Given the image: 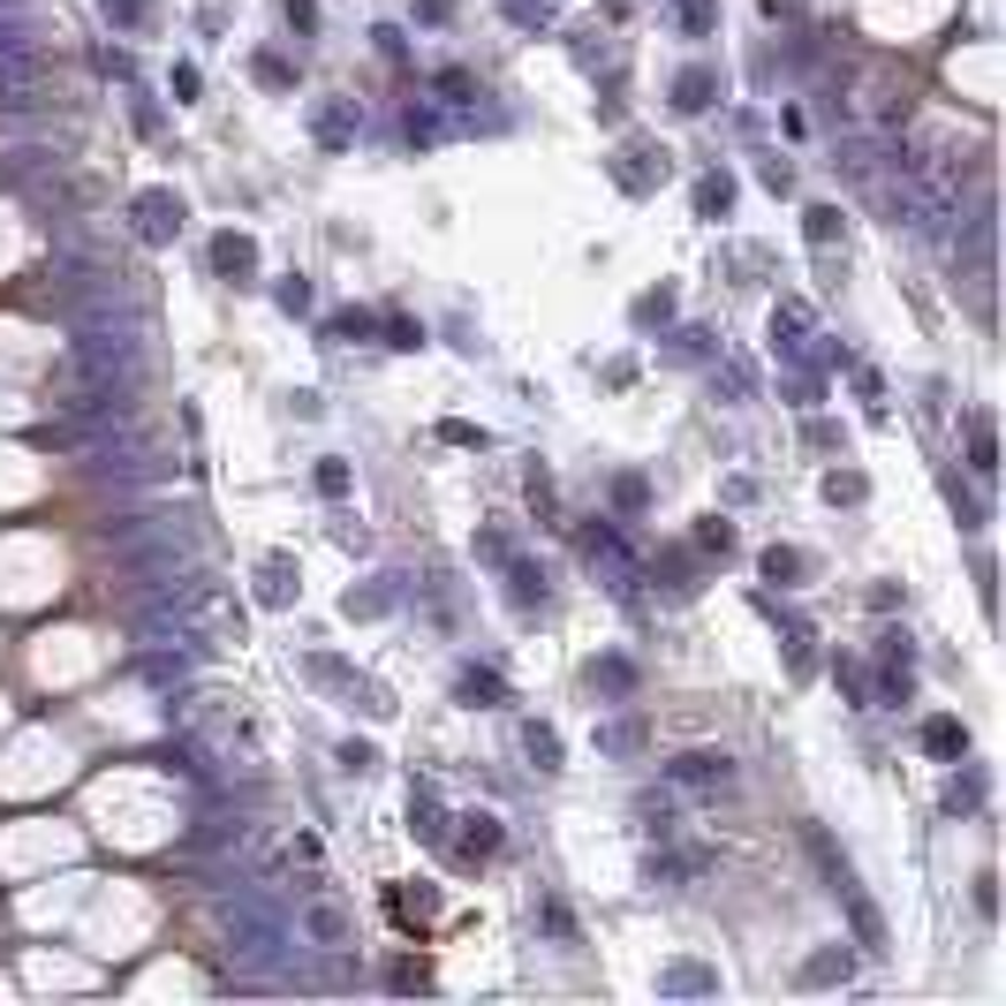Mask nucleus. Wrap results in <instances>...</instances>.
Listing matches in <instances>:
<instances>
[{
    "mask_svg": "<svg viewBox=\"0 0 1006 1006\" xmlns=\"http://www.w3.org/2000/svg\"><path fill=\"white\" fill-rule=\"evenodd\" d=\"M810 855H817V871H825V885L840 893V908H847V923H855V938L878 954V938H885V923H878V908H871V893H863V878H855V863H847V847L840 840H825V825H810Z\"/></svg>",
    "mask_w": 1006,
    "mask_h": 1006,
    "instance_id": "f257e3e1",
    "label": "nucleus"
},
{
    "mask_svg": "<svg viewBox=\"0 0 1006 1006\" xmlns=\"http://www.w3.org/2000/svg\"><path fill=\"white\" fill-rule=\"evenodd\" d=\"M673 787H689V795H734V756L726 750H681L673 756Z\"/></svg>",
    "mask_w": 1006,
    "mask_h": 1006,
    "instance_id": "f03ea898",
    "label": "nucleus"
},
{
    "mask_svg": "<svg viewBox=\"0 0 1006 1006\" xmlns=\"http://www.w3.org/2000/svg\"><path fill=\"white\" fill-rule=\"evenodd\" d=\"M295 938H303L311 954H348V946H356L348 908H334V901H311V908H303V923H295Z\"/></svg>",
    "mask_w": 1006,
    "mask_h": 1006,
    "instance_id": "7ed1b4c3",
    "label": "nucleus"
},
{
    "mask_svg": "<svg viewBox=\"0 0 1006 1006\" xmlns=\"http://www.w3.org/2000/svg\"><path fill=\"white\" fill-rule=\"evenodd\" d=\"M878 689H885V704H908L916 697V643L901 629L878 636Z\"/></svg>",
    "mask_w": 1006,
    "mask_h": 1006,
    "instance_id": "20e7f679",
    "label": "nucleus"
},
{
    "mask_svg": "<svg viewBox=\"0 0 1006 1006\" xmlns=\"http://www.w3.org/2000/svg\"><path fill=\"white\" fill-rule=\"evenodd\" d=\"M129 220H136V235H144V243H174V235H182V220H190V205H182L174 190H144V197L129 205Z\"/></svg>",
    "mask_w": 1006,
    "mask_h": 1006,
    "instance_id": "39448f33",
    "label": "nucleus"
},
{
    "mask_svg": "<svg viewBox=\"0 0 1006 1006\" xmlns=\"http://www.w3.org/2000/svg\"><path fill=\"white\" fill-rule=\"evenodd\" d=\"M356 129H364V106H356L348 91H341V99H318V106H311V136H318L326 152H348V144H356Z\"/></svg>",
    "mask_w": 1006,
    "mask_h": 1006,
    "instance_id": "423d86ee",
    "label": "nucleus"
},
{
    "mask_svg": "<svg viewBox=\"0 0 1006 1006\" xmlns=\"http://www.w3.org/2000/svg\"><path fill=\"white\" fill-rule=\"evenodd\" d=\"M190 667H197V651H190V643H174V636H167V651H160V643H152V651H136V681H144V689H160V697H167V689H182V681H190Z\"/></svg>",
    "mask_w": 1006,
    "mask_h": 1006,
    "instance_id": "0eeeda50",
    "label": "nucleus"
},
{
    "mask_svg": "<svg viewBox=\"0 0 1006 1006\" xmlns=\"http://www.w3.org/2000/svg\"><path fill=\"white\" fill-rule=\"evenodd\" d=\"M295 598H303V576H295V560H288V552H265V560H257V606L288 613Z\"/></svg>",
    "mask_w": 1006,
    "mask_h": 1006,
    "instance_id": "6e6552de",
    "label": "nucleus"
},
{
    "mask_svg": "<svg viewBox=\"0 0 1006 1006\" xmlns=\"http://www.w3.org/2000/svg\"><path fill=\"white\" fill-rule=\"evenodd\" d=\"M409 817H417L409 833H417L424 847H447V802H439L431 780H409Z\"/></svg>",
    "mask_w": 1006,
    "mask_h": 1006,
    "instance_id": "1a4fd4ad",
    "label": "nucleus"
},
{
    "mask_svg": "<svg viewBox=\"0 0 1006 1006\" xmlns=\"http://www.w3.org/2000/svg\"><path fill=\"white\" fill-rule=\"evenodd\" d=\"M613 182H621V190H636V197H643V190H659V182H667V152H659V144H629V152H621V167H613Z\"/></svg>",
    "mask_w": 1006,
    "mask_h": 1006,
    "instance_id": "9d476101",
    "label": "nucleus"
},
{
    "mask_svg": "<svg viewBox=\"0 0 1006 1006\" xmlns=\"http://www.w3.org/2000/svg\"><path fill=\"white\" fill-rule=\"evenodd\" d=\"M583 681H590V697H606V704H629L636 697V667L629 659H590Z\"/></svg>",
    "mask_w": 1006,
    "mask_h": 1006,
    "instance_id": "9b49d317",
    "label": "nucleus"
},
{
    "mask_svg": "<svg viewBox=\"0 0 1006 1006\" xmlns=\"http://www.w3.org/2000/svg\"><path fill=\"white\" fill-rule=\"evenodd\" d=\"M455 825H461V840H455L461 863H485V855L500 847V817H492V810H469V817H455Z\"/></svg>",
    "mask_w": 1006,
    "mask_h": 1006,
    "instance_id": "f8f14e48",
    "label": "nucleus"
},
{
    "mask_svg": "<svg viewBox=\"0 0 1006 1006\" xmlns=\"http://www.w3.org/2000/svg\"><path fill=\"white\" fill-rule=\"evenodd\" d=\"M659 992H667V999H697V992L712 999V992H719V968H712V962H673L667 976H659Z\"/></svg>",
    "mask_w": 1006,
    "mask_h": 1006,
    "instance_id": "ddd939ff",
    "label": "nucleus"
},
{
    "mask_svg": "<svg viewBox=\"0 0 1006 1006\" xmlns=\"http://www.w3.org/2000/svg\"><path fill=\"white\" fill-rule=\"evenodd\" d=\"M507 598H515V606H522V613H538V606H546V598H552L546 568H538V560H507Z\"/></svg>",
    "mask_w": 1006,
    "mask_h": 1006,
    "instance_id": "4468645a",
    "label": "nucleus"
},
{
    "mask_svg": "<svg viewBox=\"0 0 1006 1006\" xmlns=\"http://www.w3.org/2000/svg\"><path fill=\"white\" fill-rule=\"evenodd\" d=\"M847 976H855V954H847V946H825V954H810V962H802V976H795V984L825 992V984H847Z\"/></svg>",
    "mask_w": 1006,
    "mask_h": 1006,
    "instance_id": "2eb2a0df",
    "label": "nucleus"
},
{
    "mask_svg": "<svg viewBox=\"0 0 1006 1006\" xmlns=\"http://www.w3.org/2000/svg\"><path fill=\"white\" fill-rule=\"evenodd\" d=\"M712 99H719V77H712V69H681V77H673V106H681V114H704Z\"/></svg>",
    "mask_w": 1006,
    "mask_h": 1006,
    "instance_id": "dca6fc26",
    "label": "nucleus"
},
{
    "mask_svg": "<svg viewBox=\"0 0 1006 1006\" xmlns=\"http://www.w3.org/2000/svg\"><path fill=\"white\" fill-rule=\"evenodd\" d=\"M923 750L938 756V764H962L968 756V726L962 719H931V726H923Z\"/></svg>",
    "mask_w": 1006,
    "mask_h": 1006,
    "instance_id": "f3484780",
    "label": "nucleus"
},
{
    "mask_svg": "<svg viewBox=\"0 0 1006 1006\" xmlns=\"http://www.w3.org/2000/svg\"><path fill=\"white\" fill-rule=\"evenodd\" d=\"M212 265H220L227 281H251L257 273V243L251 235H220V243H212Z\"/></svg>",
    "mask_w": 1006,
    "mask_h": 1006,
    "instance_id": "a211bd4d",
    "label": "nucleus"
},
{
    "mask_svg": "<svg viewBox=\"0 0 1006 1006\" xmlns=\"http://www.w3.org/2000/svg\"><path fill=\"white\" fill-rule=\"evenodd\" d=\"M431 91H439V106H455V114H469V106L485 99V84H477L469 69H439V77H431Z\"/></svg>",
    "mask_w": 1006,
    "mask_h": 1006,
    "instance_id": "6ab92c4d",
    "label": "nucleus"
},
{
    "mask_svg": "<svg viewBox=\"0 0 1006 1006\" xmlns=\"http://www.w3.org/2000/svg\"><path fill=\"white\" fill-rule=\"evenodd\" d=\"M455 689H461V704H507V681L492 667H461Z\"/></svg>",
    "mask_w": 1006,
    "mask_h": 1006,
    "instance_id": "aec40b11",
    "label": "nucleus"
},
{
    "mask_svg": "<svg viewBox=\"0 0 1006 1006\" xmlns=\"http://www.w3.org/2000/svg\"><path fill=\"white\" fill-rule=\"evenodd\" d=\"M962 439H968V469H976V477H992V469H999V447H992V424H984V417H962Z\"/></svg>",
    "mask_w": 1006,
    "mask_h": 1006,
    "instance_id": "412c9836",
    "label": "nucleus"
},
{
    "mask_svg": "<svg viewBox=\"0 0 1006 1006\" xmlns=\"http://www.w3.org/2000/svg\"><path fill=\"white\" fill-rule=\"evenodd\" d=\"M402 129H409V144H439V136H447V114H439V99H417V106L402 114Z\"/></svg>",
    "mask_w": 1006,
    "mask_h": 1006,
    "instance_id": "4be33fe9",
    "label": "nucleus"
},
{
    "mask_svg": "<svg viewBox=\"0 0 1006 1006\" xmlns=\"http://www.w3.org/2000/svg\"><path fill=\"white\" fill-rule=\"evenodd\" d=\"M938 802H946V817H968V810L984 802V772H968V764H962V772L946 780V795H938Z\"/></svg>",
    "mask_w": 1006,
    "mask_h": 1006,
    "instance_id": "5701e85b",
    "label": "nucleus"
},
{
    "mask_svg": "<svg viewBox=\"0 0 1006 1006\" xmlns=\"http://www.w3.org/2000/svg\"><path fill=\"white\" fill-rule=\"evenodd\" d=\"M802 235L825 251V243H840V235H847V212H840V205H810V212H802Z\"/></svg>",
    "mask_w": 1006,
    "mask_h": 1006,
    "instance_id": "b1692460",
    "label": "nucleus"
},
{
    "mask_svg": "<svg viewBox=\"0 0 1006 1006\" xmlns=\"http://www.w3.org/2000/svg\"><path fill=\"white\" fill-rule=\"evenodd\" d=\"M522 492H530V507H538V515H560V485H552V469L546 461H530V469H522Z\"/></svg>",
    "mask_w": 1006,
    "mask_h": 1006,
    "instance_id": "393cba45",
    "label": "nucleus"
},
{
    "mask_svg": "<svg viewBox=\"0 0 1006 1006\" xmlns=\"http://www.w3.org/2000/svg\"><path fill=\"white\" fill-rule=\"evenodd\" d=\"M522 756H538V772H560V734H552L546 719L522 726Z\"/></svg>",
    "mask_w": 1006,
    "mask_h": 1006,
    "instance_id": "a878e982",
    "label": "nucleus"
},
{
    "mask_svg": "<svg viewBox=\"0 0 1006 1006\" xmlns=\"http://www.w3.org/2000/svg\"><path fill=\"white\" fill-rule=\"evenodd\" d=\"M772 326H780V356L795 364V356H802V334H810V311H802V303H780V318H772Z\"/></svg>",
    "mask_w": 1006,
    "mask_h": 1006,
    "instance_id": "bb28decb",
    "label": "nucleus"
},
{
    "mask_svg": "<svg viewBox=\"0 0 1006 1006\" xmlns=\"http://www.w3.org/2000/svg\"><path fill=\"white\" fill-rule=\"evenodd\" d=\"M636 817H643V833H651V840H673V833H681L667 795H636Z\"/></svg>",
    "mask_w": 1006,
    "mask_h": 1006,
    "instance_id": "cd10ccee",
    "label": "nucleus"
},
{
    "mask_svg": "<svg viewBox=\"0 0 1006 1006\" xmlns=\"http://www.w3.org/2000/svg\"><path fill=\"white\" fill-rule=\"evenodd\" d=\"M99 8H106V23H114L122 39H136V31L152 23V0H99Z\"/></svg>",
    "mask_w": 1006,
    "mask_h": 1006,
    "instance_id": "c85d7f7f",
    "label": "nucleus"
},
{
    "mask_svg": "<svg viewBox=\"0 0 1006 1006\" xmlns=\"http://www.w3.org/2000/svg\"><path fill=\"white\" fill-rule=\"evenodd\" d=\"M726 205H734V182H726V174H704V182H697V212H704V220H726Z\"/></svg>",
    "mask_w": 1006,
    "mask_h": 1006,
    "instance_id": "c756f323",
    "label": "nucleus"
},
{
    "mask_svg": "<svg viewBox=\"0 0 1006 1006\" xmlns=\"http://www.w3.org/2000/svg\"><path fill=\"white\" fill-rule=\"evenodd\" d=\"M938 492H946V507H954V515H962V530H976V522H984V507H976V492H968L962 477H954V469H946V477H938Z\"/></svg>",
    "mask_w": 1006,
    "mask_h": 1006,
    "instance_id": "7c9ffc66",
    "label": "nucleus"
},
{
    "mask_svg": "<svg viewBox=\"0 0 1006 1006\" xmlns=\"http://www.w3.org/2000/svg\"><path fill=\"white\" fill-rule=\"evenodd\" d=\"M341 606H348L356 621H378V613H394V590H386V576H378L372 590H356V598H341Z\"/></svg>",
    "mask_w": 1006,
    "mask_h": 1006,
    "instance_id": "2f4dec72",
    "label": "nucleus"
},
{
    "mask_svg": "<svg viewBox=\"0 0 1006 1006\" xmlns=\"http://www.w3.org/2000/svg\"><path fill=\"white\" fill-rule=\"evenodd\" d=\"M500 16L515 23V31H546V23H552V0H507Z\"/></svg>",
    "mask_w": 1006,
    "mask_h": 1006,
    "instance_id": "473e14b6",
    "label": "nucleus"
},
{
    "mask_svg": "<svg viewBox=\"0 0 1006 1006\" xmlns=\"http://www.w3.org/2000/svg\"><path fill=\"white\" fill-rule=\"evenodd\" d=\"M673 16H681V31H689V39H704V31H719V0H681Z\"/></svg>",
    "mask_w": 1006,
    "mask_h": 1006,
    "instance_id": "72a5a7b5",
    "label": "nucleus"
},
{
    "mask_svg": "<svg viewBox=\"0 0 1006 1006\" xmlns=\"http://www.w3.org/2000/svg\"><path fill=\"white\" fill-rule=\"evenodd\" d=\"M251 77H257L265 91H288V84H295V61H281V53H257V61H251Z\"/></svg>",
    "mask_w": 1006,
    "mask_h": 1006,
    "instance_id": "f704fd0d",
    "label": "nucleus"
},
{
    "mask_svg": "<svg viewBox=\"0 0 1006 1006\" xmlns=\"http://www.w3.org/2000/svg\"><path fill=\"white\" fill-rule=\"evenodd\" d=\"M348 485H356V469H348V461H318V492H326V500H348Z\"/></svg>",
    "mask_w": 1006,
    "mask_h": 1006,
    "instance_id": "c9c22d12",
    "label": "nucleus"
},
{
    "mask_svg": "<svg viewBox=\"0 0 1006 1006\" xmlns=\"http://www.w3.org/2000/svg\"><path fill=\"white\" fill-rule=\"evenodd\" d=\"M334 764L364 780V772H378V750H372V742H341V750H334Z\"/></svg>",
    "mask_w": 1006,
    "mask_h": 1006,
    "instance_id": "e433bc0d",
    "label": "nucleus"
},
{
    "mask_svg": "<svg viewBox=\"0 0 1006 1006\" xmlns=\"http://www.w3.org/2000/svg\"><path fill=\"white\" fill-rule=\"evenodd\" d=\"M378 334V311H341L334 318V341H372Z\"/></svg>",
    "mask_w": 1006,
    "mask_h": 1006,
    "instance_id": "4c0bfd02",
    "label": "nucleus"
},
{
    "mask_svg": "<svg viewBox=\"0 0 1006 1006\" xmlns=\"http://www.w3.org/2000/svg\"><path fill=\"white\" fill-rule=\"evenodd\" d=\"M378 334H386V348H424V326H417V318H378Z\"/></svg>",
    "mask_w": 1006,
    "mask_h": 1006,
    "instance_id": "58836bf2",
    "label": "nucleus"
},
{
    "mask_svg": "<svg viewBox=\"0 0 1006 1006\" xmlns=\"http://www.w3.org/2000/svg\"><path fill=\"white\" fill-rule=\"evenodd\" d=\"M273 303H281V311H311V281H303V273L273 281Z\"/></svg>",
    "mask_w": 1006,
    "mask_h": 1006,
    "instance_id": "ea45409f",
    "label": "nucleus"
},
{
    "mask_svg": "<svg viewBox=\"0 0 1006 1006\" xmlns=\"http://www.w3.org/2000/svg\"><path fill=\"white\" fill-rule=\"evenodd\" d=\"M697 546H704V552L719 560V552H734V530H726L719 515H704V522H697Z\"/></svg>",
    "mask_w": 1006,
    "mask_h": 1006,
    "instance_id": "a19ab883",
    "label": "nucleus"
},
{
    "mask_svg": "<svg viewBox=\"0 0 1006 1006\" xmlns=\"http://www.w3.org/2000/svg\"><path fill=\"white\" fill-rule=\"evenodd\" d=\"M810 643H817V636L802 629V621H787V673H810Z\"/></svg>",
    "mask_w": 1006,
    "mask_h": 1006,
    "instance_id": "79ce46f5",
    "label": "nucleus"
},
{
    "mask_svg": "<svg viewBox=\"0 0 1006 1006\" xmlns=\"http://www.w3.org/2000/svg\"><path fill=\"white\" fill-rule=\"evenodd\" d=\"M764 576L795 583V576H802V552H795V546H772V552H764Z\"/></svg>",
    "mask_w": 1006,
    "mask_h": 1006,
    "instance_id": "37998d69",
    "label": "nucleus"
},
{
    "mask_svg": "<svg viewBox=\"0 0 1006 1006\" xmlns=\"http://www.w3.org/2000/svg\"><path fill=\"white\" fill-rule=\"evenodd\" d=\"M598 750H606V756H629V750H636V726H629V719L598 726Z\"/></svg>",
    "mask_w": 1006,
    "mask_h": 1006,
    "instance_id": "c03bdc74",
    "label": "nucleus"
},
{
    "mask_svg": "<svg viewBox=\"0 0 1006 1006\" xmlns=\"http://www.w3.org/2000/svg\"><path fill=\"white\" fill-rule=\"evenodd\" d=\"M643 500H651V485H643V477H613V507H621V515H636Z\"/></svg>",
    "mask_w": 1006,
    "mask_h": 1006,
    "instance_id": "a18cd8bd",
    "label": "nucleus"
},
{
    "mask_svg": "<svg viewBox=\"0 0 1006 1006\" xmlns=\"http://www.w3.org/2000/svg\"><path fill=\"white\" fill-rule=\"evenodd\" d=\"M756 174H764V190H795V167H787L780 152H764V160H756Z\"/></svg>",
    "mask_w": 1006,
    "mask_h": 1006,
    "instance_id": "49530a36",
    "label": "nucleus"
},
{
    "mask_svg": "<svg viewBox=\"0 0 1006 1006\" xmlns=\"http://www.w3.org/2000/svg\"><path fill=\"white\" fill-rule=\"evenodd\" d=\"M825 500L855 507V500H863V477H855V469H840V477H825Z\"/></svg>",
    "mask_w": 1006,
    "mask_h": 1006,
    "instance_id": "de8ad7c7",
    "label": "nucleus"
},
{
    "mask_svg": "<svg viewBox=\"0 0 1006 1006\" xmlns=\"http://www.w3.org/2000/svg\"><path fill=\"white\" fill-rule=\"evenodd\" d=\"M334 546H341V552H372V530H364V522H348V515H341V522H334Z\"/></svg>",
    "mask_w": 1006,
    "mask_h": 1006,
    "instance_id": "09e8293b",
    "label": "nucleus"
},
{
    "mask_svg": "<svg viewBox=\"0 0 1006 1006\" xmlns=\"http://www.w3.org/2000/svg\"><path fill=\"white\" fill-rule=\"evenodd\" d=\"M197 31H205V39L227 31V0H197Z\"/></svg>",
    "mask_w": 1006,
    "mask_h": 1006,
    "instance_id": "8fccbe9b",
    "label": "nucleus"
},
{
    "mask_svg": "<svg viewBox=\"0 0 1006 1006\" xmlns=\"http://www.w3.org/2000/svg\"><path fill=\"white\" fill-rule=\"evenodd\" d=\"M281 16H288L295 31H318V0H281Z\"/></svg>",
    "mask_w": 1006,
    "mask_h": 1006,
    "instance_id": "3c124183",
    "label": "nucleus"
},
{
    "mask_svg": "<svg viewBox=\"0 0 1006 1006\" xmlns=\"http://www.w3.org/2000/svg\"><path fill=\"white\" fill-rule=\"evenodd\" d=\"M667 311H673V295H643V303H636V326H659Z\"/></svg>",
    "mask_w": 1006,
    "mask_h": 1006,
    "instance_id": "603ef678",
    "label": "nucleus"
},
{
    "mask_svg": "<svg viewBox=\"0 0 1006 1006\" xmlns=\"http://www.w3.org/2000/svg\"><path fill=\"white\" fill-rule=\"evenodd\" d=\"M477 552H485V560H500V568L515 560V546H507V530H485V538H477Z\"/></svg>",
    "mask_w": 1006,
    "mask_h": 1006,
    "instance_id": "864d4df0",
    "label": "nucleus"
},
{
    "mask_svg": "<svg viewBox=\"0 0 1006 1006\" xmlns=\"http://www.w3.org/2000/svg\"><path fill=\"white\" fill-rule=\"evenodd\" d=\"M409 16H417V23H447V16H455V0H409Z\"/></svg>",
    "mask_w": 1006,
    "mask_h": 1006,
    "instance_id": "5fc2aeb1",
    "label": "nucleus"
},
{
    "mask_svg": "<svg viewBox=\"0 0 1006 1006\" xmlns=\"http://www.w3.org/2000/svg\"><path fill=\"white\" fill-rule=\"evenodd\" d=\"M174 91H182V99H197V91H205V77H197V61H174Z\"/></svg>",
    "mask_w": 1006,
    "mask_h": 1006,
    "instance_id": "6e6d98bb",
    "label": "nucleus"
},
{
    "mask_svg": "<svg viewBox=\"0 0 1006 1006\" xmlns=\"http://www.w3.org/2000/svg\"><path fill=\"white\" fill-rule=\"evenodd\" d=\"M372 39H378V53H386V61H402V53H409V39H402V31H394V23H378Z\"/></svg>",
    "mask_w": 1006,
    "mask_h": 1006,
    "instance_id": "4d7b16f0",
    "label": "nucleus"
},
{
    "mask_svg": "<svg viewBox=\"0 0 1006 1006\" xmlns=\"http://www.w3.org/2000/svg\"><path fill=\"white\" fill-rule=\"evenodd\" d=\"M659 576H667V590H689V560H681V552H667V560H659Z\"/></svg>",
    "mask_w": 1006,
    "mask_h": 1006,
    "instance_id": "13d9d810",
    "label": "nucleus"
},
{
    "mask_svg": "<svg viewBox=\"0 0 1006 1006\" xmlns=\"http://www.w3.org/2000/svg\"><path fill=\"white\" fill-rule=\"evenodd\" d=\"M129 114H136V136H160V106H152V99H136Z\"/></svg>",
    "mask_w": 1006,
    "mask_h": 1006,
    "instance_id": "bf43d9fd",
    "label": "nucleus"
},
{
    "mask_svg": "<svg viewBox=\"0 0 1006 1006\" xmlns=\"http://www.w3.org/2000/svg\"><path fill=\"white\" fill-rule=\"evenodd\" d=\"M568 53H576V61H583V69H606V45H598V39H576V45H568Z\"/></svg>",
    "mask_w": 1006,
    "mask_h": 1006,
    "instance_id": "052dcab7",
    "label": "nucleus"
},
{
    "mask_svg": "<svg viewBox=\"0 0 1006 1006\" xmlns=\"http://www.w3.org/2000/svg\"><path fill=\"white\" fill-rule=\"evenodd\" d=\"M901 598H908L901 583H878V590H871V606H878V613H901Z\"/></svg>",
    "mask_w": 1006,
    "mask_h": 1006,
    "instance_id": "680f3d73",
    "label": "nucleus"
},
{
    "mask_svg": "<svg viewBox=\"0 0 1006 1006\" xmlns=\"http://www.w3.org/2000/svg\"><path fill=\"white\" fill-rule=\"evenodd\" d=\"M756 8H764V16H795V0H756Z\"/></svg>",
    "mask_w": 1006,
    "mask_h": 1006,
    "instance_id": "e2e57ef3",
    "label": "nucleus"
}]
</instances>
